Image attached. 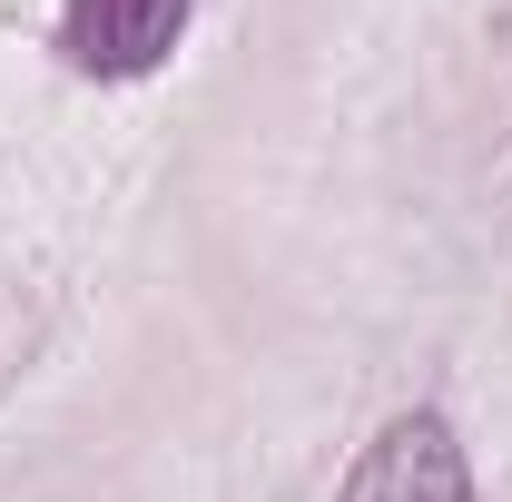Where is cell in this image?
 <instances>
[{"mask_svg":"<svg viewBox=\"0 0 512 502\" xmlns=\"http://www.w3.org/2000/svg\"><path fill=\"white\" fill-rule=\"evenodd\" d=\"M197 0H60V50L89 79H148L178 50Z\"/></svg>","mask_w":512,"mask_h":502,"instance_id":"cell-2","label":"cell"},{"mask_svg":"<svg viewBox=\"0 0 512 502\" xmlns=\"http://www.w3.org/2000/svg\"><path fill=\"white\" fill-rule=\"evenodd\" d=\"M335 502H473V463H463L444 414H394Z\"/></svg>","mask_w":512,"mask_h":502,"instance_id":"cell-1","label":"cell"}]
</instances>
